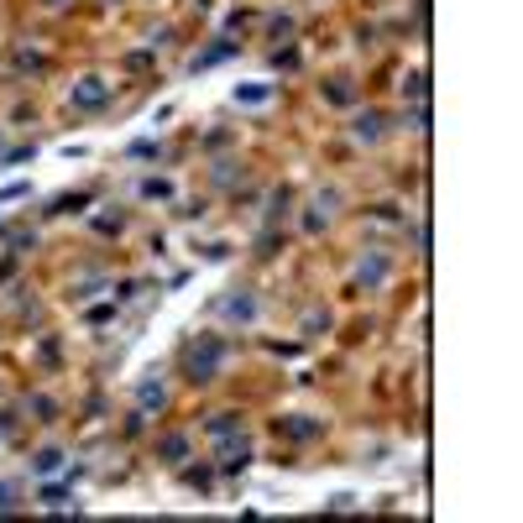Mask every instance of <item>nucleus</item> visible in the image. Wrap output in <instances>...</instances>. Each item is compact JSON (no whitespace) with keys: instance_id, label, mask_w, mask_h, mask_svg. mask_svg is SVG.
<instances>
[{"instance_id":"obj_1","label":"nucleus","mask_w":523,"mask_h":523,"mask_svg":"<svg viewBox=\"0 0 523 523\" xmlns=\"http://www.w3.org/2000/svg\"><path fill=\"white\" fill-rule=\"evenodd\" d=\"M220 361H225V345L220 340L194 345V351H189V377L194 382H214V377H220Z\"/></svg>"},{"instance_id":"obj_2","label":"nucleus","mask_w":523,"mask_h":523,"mask_svg":"<svg viewBox=\"0 0 523 523\" xmlns=\"http://www.w3.org/2000/svg\"><path fill=\"white\" fill-rule=\"evenodd\" d=\"M110 100V89L100 84V79H79L74 84V105H84V110H95V105H105Z\"/></svg>"},{"instance_id":"obj_3","label":"nucleus","mask_w":523,"mask_h":523,"mask_svg":"<svg viewBox=\"0 0 523 523\" xmlns=\"http://www.w3.org/2000/svg\"><path fill=\"white\" fill-rule=\"evenodd\" d=\"M356 137H367V142H377V137H382V115H377V110H367V115H361V120H356Z\"/></svg>"},{"instance_id":"obj_4","label":"nucleus","mask_w":523,"mask_h":523,"mask_svg":"<svg viewBox=\"0 0 523 523\" xmlns=\"http://www.w3.org/2000/svg\"><path fill=\"white\" fill-rule=\"evenodd\" d=\"M236 424H241V413H214V419H209V435H214V439H225Z\"/></svg>"},{"instance_id":"obj_5","label":"nucleus","mask_w":523,"mask_h":523,"mask_svg":"<svg viewBox=\"0 0 523 523\" xmlns=\"http://www.w3.org/2000/svg\"><path fill=\"white\" fill-rule=\"evenodd\" d=\"M246 461H251V445H236V450H225V471H246Z\"/></svg>"},{"instance_id":"obj_6","label":"nucleus","mask_w":523,"mask_h":523,"mask_svg":"<svg viewBox=\"0 0 523 523\" xmlns=\"http://www.w3.org/2000/svg\"><path fill=\"white\" fill-rule=\"evenodd\" d=\"M183 450H189V439H183V435L163 439V455H168V461H183Z\"/></svg>"},{"instance_id":"obj_7","label":"nucleus","mask_w":523,"mask_h":523,"mask_svg":"<svg viewBox=\"0 0 523 523\" xmlns=\"http://www.w3.org/2000/svg\"><path fill=\"white\" fill-rule=\"evenodd\" d=\"M37 471H58V450H42V455H37Z\"/></svg>"},{"instance_id":"obj_8","label":"nucleus","mask_w":523,"mask_h":523,"mask_svg":"<svg viewBox=\"0 0 523 523\" xmlns=\"http://www.w3.org/2000/svg\"><path fill=\"white\" fill-rule=\"evenodd\" d=\"M42 6H47V11H58V6H69V0H42Z\"/></svg>"}]
</instances>
